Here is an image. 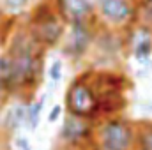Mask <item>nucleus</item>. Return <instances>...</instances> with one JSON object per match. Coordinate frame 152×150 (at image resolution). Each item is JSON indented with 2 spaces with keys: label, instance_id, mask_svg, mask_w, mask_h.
<instances>
[{
  "label": "nucleus",
  "instance_id": "nucleus-17",
  "mask_svg": "<svg viewBox=\"0 0 152 150\" xmlns=\"http://www.w3.org/2000/svg\"><path fill=\"white\" fill-rule=\"evenodd\" d=\"M60 115H62V106H60V104H55V106L50 110V113H48V122H57Z\"/></svg>",
  "mask_w": 152,
  "mask_h": 150
},
{
  "label": "nucleus",
  "instance_id": "nucleus-8",
  "mask_svg": "<svg viewBox=\"0 0 152 150\" xmlns=\"http://www.w3.org/2000/svg\"><path fill=\"white\" fill-rule=\"evenodd\" d=\"M60 18L69 25L76 21H90L96 12V0H57Z\"/></svg>",
  "mask_w": 152,
  "mask_h": 150
},
{
  "label": "nucleus",
  "instance_id": "nucleus-11",
  "mask_svg": "<svg viewBox=\"0 0 152 150\" xmlns=\"http://www.w3.org/2000/svg\"><path fill=\"white\" fill-rule=\"evenodd\" d=\"M136 127L134 150H152V122H142Z\"/></svg>",
  "mask_w": 152,
  "mask_h": 150
},
{
  "label": "nucleus",
  "instance_id": "nucleus-4",
  "mask_svg": "<svg viewBox=\"0 0 152 150\" xmlns=\"http://www.w3.org/2000/svg\"><path fill=\"white\" fill-rule=\"evenodd\" d=\"M94 42V28L90 21H76L69 23V30L62 42V53L67 58L80 60Z\"/></svg>",
  "mask_w": 152,
  "mask_h": 150
},
{
  "label": "nucleus",
  "instance_id": "nucleus-12",
  "mask_svg": "<svg viewBox=\"0 0 152 150\" xmlns=\"http://www.w3.org/2000/svg\"><path fill=\"white\" fill-rule=\"evenodd\" d=\"M44 99H46V95H41L39 99L32 101V103L28 104V120H27L28 131H36L39 127L41 113H42V108H44Z\"/></svg>",
  "mask_w": 152,
  "mask_h": 150
},
{
  "label": "nucleus",
  "instance_id": "nucleus-10",
  "mask_svg": "<svg viewBox=\"0 0 152 150\" xmlns=\"http://www.w3.org/2000/svg\"><path fill=\"white\" fill-rule=\"evenodd\" d=\"M27 120H28V104L23 101H18L4 115V131L16 133L18 129L27 125Z\"/></svg>",
  "mask_w": 152,
  "mask_h": 150
},
{
  "label": "nucleus",
  "instance_id": "nucleus-16",
  "mask_svg": "<svg viewBox=\"0 0 152 150\" xmlns=\"http://www.w3.org/2000/svg\"><path fill=\"white\" fill-rule=\"evenodd\" d=\"M14 147H16V150H32L28 140L25 136H16L14 138Z\"/></svg>",
  "mask_w": 152,
  "mask_h": 150
},
{
  "label": "nucleus",
  "instance_id": "nucleus-21",
  "mask_svg": "<svg viewBox=\"0 0 152 150\" xmlns=\"http://www.w3.org/2000/svg\"><path fill=\"white\" fill-rule=\"evenodd\" d=\"M62 150H85V149L80 147V145H67L66 149H62Z\"/></svg>",
  "mask_w": 152,
  "mask_h": 150
},
{
  "label": "nucleus",
  "instance_id": "nucleus-14",
  "mask_svg": "<svg viewBox=\"0 0 152 150\" xmlns=\"http://www.w3.org/2000/svg\"><path fill=\"white\" fill-rule=\"evenodd\" d=\"M28 4H30V0H0V5L4 9V12H7L11 16L20 14Z\"/></svg>",
  "mask_w": 152,
  "mask_h": 150
},
{
  "label": "nucleus",
  "instance_id": "nucleus-20",
  "mask_svg": "<svg viewBox=\"0 0 152 150\" xmlns=\"http://www.w3.org/2000/svg\"><path fill=\"white\" fill-rule=\"evenodd\" d=\"M136 4H138V7L142 11H147V9L152 7V0H136Z\"/></svg>",
  "mask_w": 152,
  "mask_h": 150
},
{
  "label": "nucleus",
  "instance_id": "nucleus-18",
  "mask_svg": "<svg viewBox=\"0 0 152 150\" xmlns=\"http://www.w3.org/2000/svg\"><path fill=\"white\" fill-rule=\"evenodd\" d=\"M142 12H143V23L152 28V7L147 9V11H142Z\"/></svg>",
  "mask_w": 152,
  "mask_h": 150
},
{
  "label": "nucleus",
  "instance_id": "nucleus-15",
  "mask_svg": "<svg viewBox=\"0 0 152 150\" xmlns=\"http://www.w3.org/2000/svg\"><path fill=\"white\" fill-rule=\"evenodd\" d=\"M62 67H64V64H62L60 58H55V60L50 64V67H48V78H50L53 83H58V81L62 79Z\"/></svg>",
  "mask_w": 152,
  "mask_h": 150
},
{
  "label": "nucleus",
  "instance_id": "nucleus-1",
  "mask_svg": "<svg viewBox=\"0 0 152 150\" xmlns=\"http://www.w3.org/2000/svg\"><path fill=\"white\" fill-rule=\"evenodd\" d=\"M37 41L30 34H18L16 41L11 46V55H12V76L11 81L7 83V90H21L23 87L34 83V78L39 74V58L37 51Z\"/></svg>",
  "mask_w": 152,
  "mask_h": 150
},
{
  "label": "nucleus",
  "instance_id": "nucleus-22",
  "mask_svg": "<svg viewBox=\"0 0 152 150\" xmlns=\"http://www.w3.org/2000/svg\"><path fill=\"white\" fill-rule=\"evenodd\" d=\"M0 129H4V115L0 113Z\"/></svg>",
  "mask_w": 152,
  "mask_h": 150
},
{
  "label": "nucleus",
  "instance_id": "nucleus-2",
  "mask_svg": "<svg viewBox=\"0 0 152 150\" xmlns=\"http://www.w3.org/2000/svg\"><path fill=\"white\" fill-rule=\"evenodd\" d=\"M96 150H134L136 125L122 117L104 118L96 125Z\"/></svg>",
  "mask_w": 152,
  "mask_h": 150
},
{
  "label": "nucleus",
  "instance_id": "nucleus-6",
  "mask_svg": "<svg viewBox=\"0 0 152 150\" xmlns=\"http://www.w3.org/2000/svg\"><path fill=\"white\" fill-rule=\"evenodd\" d=\"M64 20L57 12H48L46 16L34 18L32 25V36L41 46H55L64 37Z\"/></svg>",
  "mask_w": 152,
  "mask_h": 150
},
{
  "label": "nucleus",
  "instance_id": "nucleus-7",
  "mask_svg": "<svg viewBox=\"0 0 152 150\" xmlns=\"http://www.w3.org/2000/svg\"><path fill=\"white\" fill-rule=\"evenodd\" d=\"M96 134V125L92 118L67 113L60 129V140L67 145H80Z\"/></svg>",
  "mask_w": 152,
  "mask_h": 150
},
{
  "label": "nucleus",
  "instance_id": "nucleus-19",
  "mask_svg": "<svg viewBox=\"0 0 152 150\" xmlns=\"http://www.w3.org/2000/svg\"><path fill=\"white\" fill-rule=\"evenodd\" d=\"M7 92H9V90H7V87H5V81L0 78V106H2V103H4V97L7 95Z\"/></svg>",
  "mask_w": 152,
  "mask_h": 150
},
{
  "label": "nucleus",
  "instance_id": "nucleus-3",
  "mask_svg": "<svg viewBox=\"0 0 152 150\" xmlns=\"http://www.w3.org/2000/svg\"><path fill=\"white\" fill-rule=\"evenodd\" d=\"M66 110L67 113L94 118L99 113V97L90 83L85 79H75L66 94Z\"/></svg>",
  "mask_w": 152,
  "mask_h": 150
},
{
  "label": "nucleus",
  "instance_id": "nucleus-9",
  "mask_svg": "<svg viewBox=\"0 0 152 150\" xmlns=\"http://www.w3.org/2000/svg\"><path fill=\"white\" fill-rule=\"evenodd\" d=\"M133 57L138 64H149L152 55V28L147 25L143 28H138L133 32V42H131Z\"/></svg>",
  "mask_w": 152,
  "mask_h": 150
},
{
  "label": "nucleus",
  "instance_id": "nucleus-13",
  "mask_svg": "<svg viewBox=\"0 0 152 150\" xmlns=\"http://www.w3.org/2000/svg\"><path fill=\"white\" fill-rule=\"evenodd\" d=\"M11 76H12V55L11 51H2L0 53V78L5 81V87L11 81Z\"/></svg>",
  "mask_w": 152,
  "mask_h": 150
},
{
  "label": "nucleus",
  "instance_id": "nucleus-5",
  "mask_svg": "<svg viewBox=\"0 0 152 150\" xmlns=\"http://www.w3.org/2000/svg\"><path fill=\"white\" fill-rule=\"evenodd\" d=\"M96 12L106 25L124 28L133 21L136 7L131 0H96Z\"/></svg>",
  "mask_w": 152,
  "mask_h": 150
}]
</instances>
